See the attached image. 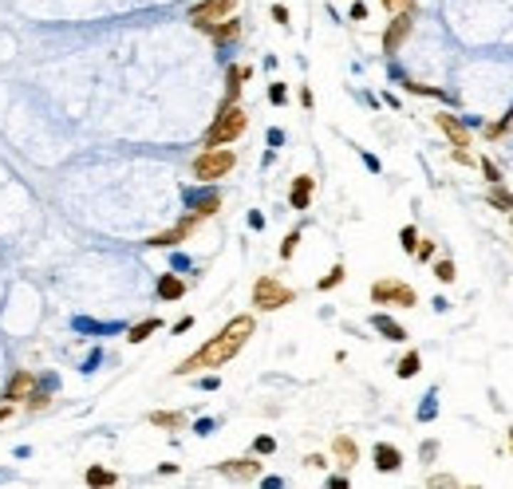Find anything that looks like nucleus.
<instances>
[{"instance_id": "nucleus-1", "label": "nucleus", "mask_w": 513, "mask_h": 489, "mask_svg": "<svg viewBox=\"0 0 513 489\" xmlns=\"http://www.w3.org/2000/svg\"><path fill=\"white\" fill-rule=\"evenodd\" d=\"M256 331V320L249 312L233 316L229 324H225L222 331H217L214 339H205L202 347H197L190 359H182L178 367H174V375L178 379H186V375H197V371H217V367H225L229 359H237V351L249 344V336Z\"/></svg>"}, {"instance_id": "nucleus-2", "label": "nucleus", "mask_w": 513, "mask_h": 489, "mask_svg": "<svg viewBox=\"0 0 513 489\" xmlns=\"http://www.w3.org/2000/svg\"><path fill=\"white\" fill-rule=\"evenodd\" d=\"M245 130H249L245 107H241V103H222L217 118L209 123V130H205V143L202 146H229V143H237Z\"/></svg>"}, {"instance_id": "nucleus-3", "label": "nucleus", "mask_w": 513, "mask_h": 489, "mask_svg": "<svg viewBox=\"0 0 513 489\" xmlns=\"http://www.w3.org/2000/svg\"><path fill=\"white\" fill-rule=\"evenodd\" d=\"M233 166H237V154H233L229 146H202V150L194 154V162H190V174L209 186V182L229 177Z\"/></svg>"}, {"instance_id": "nucleus-4", "label": "nucleus", "mask_w": 513, "mask_h": 489, "mask_svg": "<svg viewBox=\"0 0 513 489\" xmlns=\"http://www.w3.org/2000/svg\"><path fill=\"white\" fill-rule=\"evenodd\" d=\"M289 304H296V292L289 284H281L276 277H256V284H253L256 312H276V308H289Z\"/></svg>"}, {"instance_id": "nucleus-5", "label": "nucleus", "mask_w": 513, "mask_h": 489, "mask_svg": "<svg viewBox=\"0 0 513 489\" xmlns=\"http://www.w3.org/2000/svg\"><path fill=\"white\" fill-rule=\"evenodd\" d=\"M371 304H399V308H415V304H419V292H415L407 280L383 277V280L371 284Z\"/></svg>"}, {"instance_id": "nucleus-6", "label": "nucleus", "mask_w": 513, "mask_h": 489, "mask_svg": "<svg viewBox=\"0 0 513 489\" xmlns=\"http://www.w3.org/2000/svg\"><path fill=\"white\" fill-rule=\"evenodd\" d=\"M415 16H419V9H415V0H410L407 9L391 12V24H387V32H383V51H387V56H395V51L403 48V40H407V36H410V28H415Z\"/></svg>"}, {"instance_id": "nucleus-7", "label": "nucleus", "mask_w": 513, "mask_h": 489, "mask_svg": "<svg viewBox=\"0 0 513 489\" xmlns=\"http://www.w3.org/2000/svg\"><path fill=\"white\" fill-rule=\"evenodd\" d=\"M237 12V0H197L194 9H190V24L197 28V32H205L209 24H217V20H225V16H233Z\"/></svg>"}, {"instance_id": "nucleus-8", "label": "nucleus", "mask_w": 513, "mask_h": 489, "mask_svg": "<svg viewBox=\"0 0 513 489\" xmlns=\"http://www.w3.org/2000/svg\"><path fill=\"white\" fill-rule=\"evenodd\" d=\"M202 225V217H197V213H190V217H182L178 225L174 229H162V233H154L150 241V249H174V244H182V241H190V237H194V229Z\"/></svg>"}, {"instance_id": "nucleus-9", "label": "nucleus", "mask_w": 513, "mask_h": 489, "mask_svg": "<svg viewBox=\"0 0 513 489\" xmlns=\"http://www.w3.org/2000/svg\"><path fill=\"white\" fill-rule=\"evenodd\" d=\"M36 383H40V379H36L32 371H16V375L9 379V387H4V403H12V406H24V398L36 391Z\"/></svg>"}, {"instance_id": "nucleus-10", "label": "nucleus", "mask_w": 513, "mask_h": 489, "mask_svg": "<svg viewBox=\"0 0 513 489\" xmlns=\"http://www.w3.org/2000/svg\"><path fill=\"white\" fill-rule=\"evenodd\" d=\"M312 194H316V177H312V174H300V177H292L289 205H292V210H308V205H312Z\"/></svg>"}, {"instance_id": "nucleus-11", "label": "nucleus", "mask_w": 513, "mask_h": 489, "mask_svg": "<svg viewBox=\"0 0 513 489\" xmlns=\"http://www.w3.org/2000/svg\"><path fill=\"white\" fill-rule=\"evenodd\" d=\"M435 123H438V130L450 138V146H458V150H466V146H470V130L462 127L454 115H435Z\"/></svg>"}, {"instance_id": "nucleus-12", "label": "nucleus", "mask_w": 513, "mask_h": 489, "mask_svg": "<svg viewBox=\"0 0 513 489\" xmlns=\"http://www.w3.org/2000/svg\"><path fill=\"white\" fill-rule=\"evenodd\" d=\"M205 36H209L214 43H233V40L241 36V20H237V12H233V16H225V20H217V24H209V28H205Z\"/></svg>"}, {"instance_id": "nucleus-13", "label": "nucleus", "mask_w": 513, "mask_h": 489, "mask_svg": "<svg viewBox=\"0 0 513 489\" xmlns=\"http://www.w3.org/2000/svg\"><path fill=\"white\" fill-rule=\"evenodd\" d=\"M332 454H336V462H340L343 470H351V465L359 462V446H356V438H351V434H336V438H332Z\"/></svg>"}, {"instance_id": "nucleus-14", "label": "nucleus", "mask_w": 513, "mask_h": 489, "mask_svg": "<svg viewBox=\"0 0 513 489\" xmlns=\"http://www.w3.org/2000/svg\"><path fill=\"white\" fill-rule=\"evenodd\" d=\"M399 465H403V454H399V450L387 446V442H379V446H375V470H379V473H395Z\"/></svg>"}, {"instance_id": "nucleus-15", "label": "nucleus", "mask_w": 513, "mask_h": 489, "mask_svg": "<svg viewBox=\"0 0 513 489\" xmlns=\"http://www.w3.org/2000/svg\"><path fill=\"white\" fill-rule=\"evenodd\" d=\"M222 473H233V478H256V473H261V462H256V458H229V462H222Z\"/></svg>"}, {"instance_id": "nucleus-16", "label": "nucleus", "mask_w": 513, "mask_h": 489, "mask_svg": "<svg viewBox=\"0 0 513 489\" xmlns=\"http://www.w3.org/2000/svg\"><path fill=\"white\" fill-rule=\"evenodd\" d=\"M225 79H229V83H225V103H237L241 99V87H245V79H249V68H245V63H233Z\"/></svg>"}, {"instance_id": "nucleus-17", "label": "nucleus", "mask_w": 513, "mask_h": 489, "mask_svg": "<svg viewBox=\"0 0 513 489\" xmlns=\"http://www.w3.org/2000/svg\"><path fill=\"white\" fill-rule=\"evenodd\" d=\"M158 296H162V300H182V296H186V280L174 277V272H162V277H158Z\"/></svg>"}, {"instance_id": "nucleus-18", "label": "nucleus", "mask_w": 513, "mask_h": 489, "mask_svg": "<svg viewBox=\"0 0 513 489\" xmlns=\"http://www.w3.org/2000/svg\"><path fill=\"white\" fill-rule=\"evenodd\" d=\"M150 426H162V431H182V426H186V414H178V411H150Z\"/></svg>"}, {"instance_id": "nucleus-19", "label": "nucleus", "mask_w": 513, "mask_h": 489, "mask_svg": "<svg viewBox=\"0 0 513 489\" xmlns=\"http://www.w3.org/2000/svg\"><path fill=\"white\" fill-rule=\"evenodd\" d=\"M83 481H87L91 489H99V485H119V473L107 470V465H91V470L83 473Z\"/></svg>"}, {"instance_id": "nucleus-20", "label": "nucleus", "mask_w": 513, "mask_h": 489, "mask_svg": "<svg viewBox=\"0 0 513 489\" xmlns=\"http://www.w3.org/2000/svg\"><path fill=\"white\" fill-rule=\"evenodd\" d=\"M162 328V320L158 316H150V320H142V324H135V328L127 331V344H142V339H150L154 331Z\"/></svg>"}, {"instance_id": "nucleus-21", "label": "nucleus", "mask_w": 513, "mask_h": 489, "mask_svg": "<svg viewBox=\"0 0 513 489\" xmlns=\"http://www.w3.org/2000/svg\"><path fill=\"white\" fill-rule=\"evenodd\" d=\"M419 367H423L419 351H407L399 363H395V375H399V379H415V375H419Z\"/></svg>"}, {"instance_id": "nucleus-22", "label": "nucleus", "mask_w": 513, "mask_h": 489, "mask_svg": "<svg viewBox=\"0 0 513 489\" xmlns=\"http://www.w3.org/2000/svg\"><path fill=\"white\" fill-rule=\"evenodd\" d=\"M217 210H222V194H205L202 202H194V213H197L202 221H205V217H214Z\"/></svg>"}, {"instance_id": "nucleus-23", "label": "nucleus", "mask_w": 513, "mask_h": 489, "mask_svg": "<svg viewBox=\"0 0 513 489\" xmlns=\"http://www.w3.org/2000/svg\"><path fill=\"white\" fill-rule=\"evenodd\" d=\"M375 328H379V331H383V336H387V339H395V344H403V339H407V331H403V328H399V324H395V320H391V316H375Z\"/></svg>"}, {"instance_id": "nucleus-24", "label": "nucleus", "mask_w": 513, "mask_h": 489, "mask_svg": "<svg viewBox=\"0 0 513 489\" xmlns=\"http://www.w3.org/2000/svg\"><path fill=\"white\" fill-rule=\"evenodd\" d=\"M489 205H497V210H505V213H513V194L497 182V186H489Z\"/></svg>"}, {"instance_id": "nucleus-25", "label": "nucleus", "mask_w": 513, "mask_h": 489, "mask_svg": "<svg viewBox=\"0 0 513 489\" xmlns=\"http://www.w3.org/2000/svg\"><path fill=\"white\" fill-rule=\"evenodd\" d=\"M343 277H348V269H343V264H336V269L328 272V277H320V284H316V288H320V292H332L336 284H343Z\"/></svg>"}, {"instance_id": "nucleus-26", "label": "nucleus", "mask_w": 513, "mask_h": 489, "mask_svg": "<svg viewBox=\"0 0 513 489\" xmlns=\"http://www.w3.org/2000/svg\"><path fill=\"white\" fill-rule=\"evenodd\" d=\"M48 403H51V398H48V391H43L40 383H36V391H32V395L24 398V406H28V411H32V414H40L43 406H48Z\"/></svg>"}, {"instance_id": "nucleus-27", "label": "nucleus", "mask_w": 513, "mask_h": 489, "mask_svg": "<svg viewBox=\"0 0 513 489\" xmlns=\"http://www.w3.org/2000/svg\"><path fill=\"white\" fill-rule=\"evenodd\" d=\"M435 277L442 280V284H450V280L458 277V269H454V261H450V257H442V261H435Z\"/></svg>"}, {"instance_id": "nucleus-28", "label": "nucleus", "mask_w": 513, "mask_h": 489, "mask_svg": "<svg viewBox=\"0 0 513 489\" xmlns=\"http://www.w3.org/2000/svg\"><path fill=\"white\" fill-rule=\"evenodd\" d=\"M399 244L407 249V253H415V244H419V229H415V225H403V229H399Z\"/></svg>"}, {"instance_id": "nucleus-29", "label": "nucleus", "mask_w": 513, "mask_h": 489, "mask_svg": "<svg viewBox=\"0 0 513 489\" xmlns=\"http://www.w3.org/2000/svg\"><path fill=\"white\" fill-rule=\"evenodd\" d=\"M296 244H300V229H292V233L281 241V261H292V253H296Z\"/></svg>"}, {"instance_id": "nucleus-30", "label": "nucleus", "mask_w": 513, "mask_h": 489, "mask_svg": "<svg viewBox=\"0 0 513 489\" xmlns=\"http://www.w3.org/2000/svg\"><path fill=\"white\" fill-rule=\"evenodd\" d=\"M403 87H407V91H415V95H430V99H442V91H438V87H423V83H415V79H403Z\"/></svg>"}, {"instance_id": "nucleus-31", "label": "nucleus", "mask_w": 513, "mask_h": 489, "mask_svg": "<svg viewBox=\"0 0 513 489\" xmlns=\"http://www.w3.org/2000/svg\"><path fill=\"white\" fill-rule=\"evenodd\" d=\"M415 257H419V261H435V241L419 237V244H415Z\"/></svg>"}, {"instance_id": "nucleus-32", "label": "nucleus", "mask_w": 513, "mask_h": 489, "mask_svg": "<svg viewBox=\"0 0 513 489\" xmlns=\"http://www.w3.org/2000/svg\"><path fill=\"white\" fill-rule=\"evenodd\" d=\"M509 123H513V118H509V115H505V118H502V123H489V127H486V138H502V135H505V130H509Z\"/></svg>"}, {"instance_id": "nucleus-33", "label": "nucleus", "mask_w": 513, "mask_h": 489, "mask_svg": "<svg viewBox=\"0 0 513 489\" xmlns=\"http://www.w3.org/2000/svg\"><path fill=\"white\" fill-rule=\"evenodd\" d=\"M482 174H486V182L489 186H497V182H502V174H497V166L489 158H482Z\"/></svg>"}, {"instance_id": "nucleus-34", "label": "nucleus", "mask_w": 513, "mask_h": 489, "mask_svg": "<svg viewBox=\"0 0 513 489\" xmlns=\"http://www.w3.org/2000/svg\"><path fill=\"white\" fill-rule=\"evenodd\" d=\"M253 450H256V454H273V450H276V442L269 438V434H261V438L253 442Z\"/></svg>"}, {"instance_id": "nucleus-35", "label": "nucleus", "mask_w": 513, "mask_h": 489, "mask_svg": "<svg viewBox=\"0 0 513 489\" xmlns=\"http://www.w3.org/2000/svg\"><path fill=\"white\" fill-rule=\"evenodd\" d=\"M269 99H273V103H284V99H289V87H284V83H273V87H269Z\"/></svg>"}, {"instance_id": "nucleus-36", "label": "nucleus", "mask_w": 513, "mask_h": 489, "mask_svg": "<svg viewBox=\"0 0 513 489\" xmlns=\"http://www.w3.org/2000/svg\"><path fill=\"white\" fill-rule=\"evenodd\" d=\"M273 20L281 28H289V9H284V4H273Z\"/></svg>"}, {"instance_id": "nucleus-37", "label": "nucleus", "mask_w": 513, "mask_h": 489, "mask_svg": "<svg viewBox=\"0 0 513 489\" xmlns=\"http://www.w3.org/2000/svg\"><path fill=\"white\" fill-rule=\"evenodd\" d=\"M450 158L458 162V166H470V162H474V158H470V150H458V146L450 150Z\"/></svg>"}, {"instance_id": "nucleus-38", "label": "nucleus", "mask_w": 513, "mask_h": 489, "mask_svg": "<svg viewBox=\"0 0 513 489\" xmlns=\"http://www.w3.org/2000/svg\"><path fill=\"white\" fill-rule=\"evenodd\" d=\"M304 462L312 465V470H324V465H328V458H324V454H308Z\"/></svg>"}, {"instance_id": "nucleus-39", "label": "nucleus", "mask_w": 513, "mask_h": 489, "mask_svg": "<svg viewBox=\"0 0 513 489\" xmlns=\"http://www.w3.org/2000/svg\"><path fill=\"white\" fill-rule=\"evenodd\" d=\"M407 4H410V0H383L387 12H399V9H407Z\"/></svg>"}, {"instance_id": "nucleus-40", "label": "nucleus", "mask_w": 513, "mask_h": 489, "mask_svg": "<svg viewBox=\"0 0 513 489\" xmlns=\"http://www.w3.org/2000/svg\"><path fill=\"white\" fill-rule=\"evenodd\" d=\"M12 411H16L12 403H0V422H9V418H12Z\"/></svg>"}, {"instance_id": "nucleus-41", "label": "nucleus", "mask_w": 513, "mask_h": 489, "mask_svg": "<svg viewBox=\"0 0 513 489\" xmlns=\"http://www.w3.org/2000/svg\"><path fill=\"white\" fill-rule=\"evenodd\" d=\"M509 438H513V426H509Z\"/></svg>"}, {"instance_id": "nucleus-42", "label": "nucleus", "mask_w": 513, "mask_h": 489, "mask_svg": "<svg viewBox=\"0 0 513 489\" xmlns=\"http://www.w3.org/2000/svg\"><path fill=\"white\" fill-rule=\"evenodd\" d=\"M509 217H513V213H509Z\"/></svg>"}]
</instances>
